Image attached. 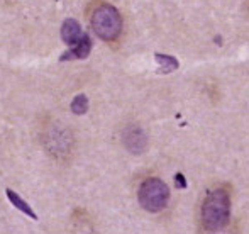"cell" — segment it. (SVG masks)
<instances>
[{"label":"cell","instance_id":"cell-5","mask_svg":"<svg viewBox=\"0 0 249 234\" xmlns=\"http://www.w3.org/2000/svg\"><path fill=\"white\" fill-rule=\"evenodd\" d=\"M90 51H92V41H90V37L87 34H83L82 39L76 41L73 46H70V50L59 59L61 61H66V59H83L89 56Z\"/></svg>","mask_w":249,"mask_h":234},{"label":"cell","instance_id":"cell-6","mask_svg":"<svg viewBox=\"0 0 249 234\" xmlns=\"http://www.w3.org/2000/svg\"><path fill=\"white\" fill-rule=\"evenodd\" d=\"M83 29L75 19H66L61 26V39L65 41L68 46H73L76 41H80L83 37Z\"/></svg>","mask_w":249,"mask_h":234},{"label":"cell","instance_id":"cell-8","mask_svg":"<svg viewBox=\"0 0 249 234\" xmlns=\"http://www.w3.org/2000/svg\"><path fill=\"white\" fill-rule=\"evenodd\" d=\"M154 59L156 63L160 65V73H171V72H177L180 63L175 56H170V54H161L156 53L154 54Z\"/></svg>","mask_w":249,"mask_h":234},{"label":"cell","instance_id":"cell-7","mask_svg":"<svg viewBox=\"0 0 249 234\" xmlns=\"http://www.w3.org/2000/svg\"><path fill=\"white\" fill-rule=\"evenodd\" d=\"M5 195H7V198H9V202L14 205L16 209H19L22 214H26L27 217H31V219H37V216H36V212L31 209V205L27 204L26 200H24L22 197H20L19 194H16L14 190H10V188H7L5 190Z\"/></svg>","mask_w":249,"mask_h":234},{"label":"cell","instance_id":"cell-1","mask_svg":"<svg viewBox=\"0 0 249 234\" xmlns=\"http://www.w3.org/2000/svg\"><path fill=\"white\" fill-rule=\"evenodd\" d=\"M231 214L229 194L222 188L209 192L202 205V224L207 231H220L227 226Z\"/></svg>","mask_w":249,"mask_h":234},{"label":"cell","instance_id":"cell-10","mask_svg":"<svg viewBox=\"0 0 249 234\" xmlns=\"http://www.w3.org/2000/svg\"><path fill=\"white\" fill-rule=\"evenodd\" d=\"M175 181H177V187L178 188H187V180H185V177L181 175V173H177V177H175Z\"/></svg>","mask_w":249,"mask_h":234},{"label":"cell","instance_id":"cell-9","mask_svg":"<svg viewBox=\"0 0 249 234\" xmlns=\"http://www.w3.org/2000/svg\"><path fill=\"white\" fill-rule=\"evenodd\" d=\"M87 110H89V99H87V95L80 93V95H76L73 99L71 112L76 114V116H83V114H87Z\"/></svg>","mask_w":249,"mask_h":234},{"label":"cell","instance_id":"cell-2","mask_svg":"<svg viewBox=\"0 0 249 234\" xmlns=\"http://www.w3.org/2000/svg\"><path fill=\"white\" fill-rule=\"evenodd\" d=\"M92 29L105 41H114L122 29V19L119 10L110 3H102L92 14Z\"/></svg>","mask_w":249,"mask_h":234},{"label":"cell","instance_id":"cell-4","mask_svg":"<svg viewBox=\"0 0 249 234\" xmlns=\"http://www.w3.org/2000/svg\"><path fill=\"white\" fill-rule=\"evenodd\" d=\"M122 143L127 148V151L141 155L148 148V136L139 126H127L122 132Z\"/></svg>","mask_w":249,"mask_h":234},{"label":"cell","instance_id":"cell-3","mask_svg":"<svg viewBox=\"0 0 249 234\" xmlns=\"http://www.w3.org/2000/svg\"><path fill=\"white\" fill-rule=\"evenodd\" d=\"M139 204L148 212H161L170 200V188L160 178H148L139 187Z\"/></svg>","mask_w":249,"mask_h":234}]
</instances>
